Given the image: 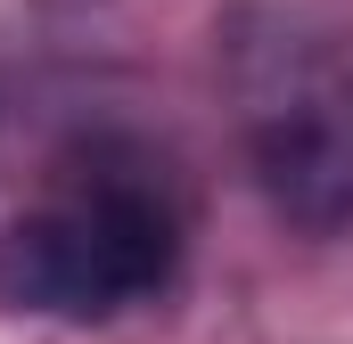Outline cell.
Returning <instances> with one entry per match:
<instances>
[{
	"mask_svg": "<svg viewBox=\"0 0 353 344\" xmlns=\"http://www.w3.org/2000/svg\"><path fill=\"white\" fill-rule=\"evenodd\" d=\"M181 270V205L165 172L90 148L0 230V303L25 320H115L157 303Z\"/></svg>",
	"mask_w": 353,
	"mask_h": 344,
	"instance_id": "obj_2",
	"label": "cell"
},
{
	"mask_svg": "<svg viewBox=\"0 0 353 344\" xmlns=\"http://www.w3.org/2000/svg\"><path fill=\"white\" fill-rule=\"evenodd\" d=\"M222 66L271 213L304 238L353 230V25L312 0H247Z\"/></svg>",
	"mask_w": 353,
	"mask_h": 344,
	"instance_id": "obj_1",
	"label": "cell"
}]
</instances>
